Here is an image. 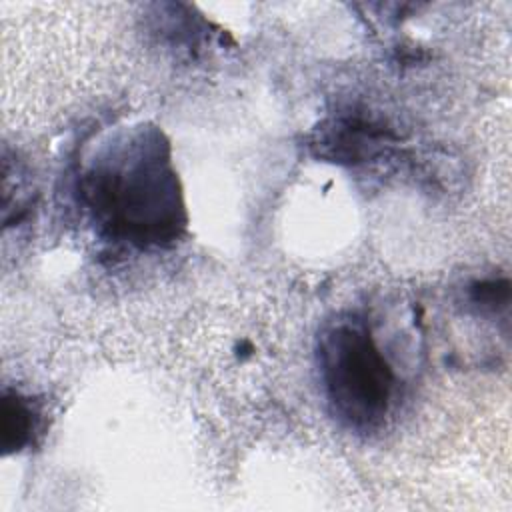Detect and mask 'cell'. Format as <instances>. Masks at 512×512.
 <instances>
[{
  "instance_id": "obj_1",
  "label": "cell",
  "mask_w": 512,
  "mask_h": 512,
  "mask_svg": "<svg viewBox=\"0 0 512 512\" xmlns=\"http://www.w3.org/2000/svg\"><path fill=\"white\" fill-rule=\"evenodd\" d=\"M96 222L134 246H168L186 228V208L170 146L156 128H136L110 144L82 180Z\"/></svg>"
},
{
  "instance_id": "obj_2",
  "label": "cell",
  "mask_w": 512,
  "mask_h": 512,
  "mask_svg": "<svg viewBox=\"0 0 512 512\" xmlns=\"http://www.w3.org/2000/svg\"><path fill=\"white\" fill-rule=\"evenodd\" d=\"M316 358L332 414L358 432L380 426L392 404L394 374L366 322L352 314L330 322Z\"/></svg>"
},
{
  "instance_id": "obj_5",
  "label": "cell",
  "mask_w": 512,
  "mask_h": 512,
  "mask_svg": "<svg viewBox=\"0 0 512 512\" xmlns=\"http://www.w3.org/2000/svg\"><path fill=\"white\" fill-rule=\"evenodd\" d=\"M470 298L474 304H478L482 310L496 312L498 308L508 306L510 298V282L508 280H484L476 282L472 286Z\"/></svg>"
},
{
  "instance_id": "obj_3",
  "label": "cell",
  "mask_w": 512,
  "mask_h": 512,
  "mask_svg": "<svg viewBox=\"0 0 512 512\" xmlns=\"http://www.w3.org/2000/svg\"><path fill=\"white\" fill-rule=\"evenodd\" d=\"M384 134L370 122L360 118H336L328 126L318 128L312 146L318 148V156L330 162H360L372 156L382 144Z\"/></svg>"
},
{
  "instance_id": "obj_4",
  "label": "cell",
  "mask_w": 512,
  "mask_h": 512,
  "mask_svg": "<svg viewBox=\"0 0 512 512\" xmlns=\"http://www.w3.org/2000/svg\"><path fill=\"white\" fill-rule=\"evenodd\" d=\"M0 444L6 454L22 450L34 432V410L18 392H4L2 396V424Z\"/></svg>"
}]
</instances>
